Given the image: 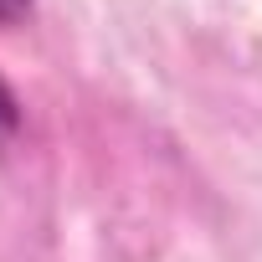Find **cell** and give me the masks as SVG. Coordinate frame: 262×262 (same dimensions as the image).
I'll return each mask as SVG.
<instances>
[{"mask_svg":"<svg viewBox=\"0 0 262 262\" xmlns=\"http://www.w3.org/2000/svg\"><path fill=\"white\" fill-rule=\"evenodd\" d=\"M16 128H21V103H16L11 82L0 77V144H11V139H16Z\"/></svg>","mask_w":262,"mask_h":262,"instance_id":"1","label":"cell"},{"mask_svg":"<svg viewBox=\"0 0 262 262\" xmlns=\"http://www.w3.org/2000/svg\"><path fill=\"white\" fill-rule=\"evenodd\" d=\"M31 16V0H0V26H16Z\"/></svg>","mask_w":262,"mask_h":262,"instance_id":"2","label":"cell"}]
</instances>
